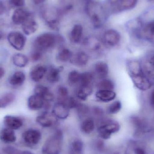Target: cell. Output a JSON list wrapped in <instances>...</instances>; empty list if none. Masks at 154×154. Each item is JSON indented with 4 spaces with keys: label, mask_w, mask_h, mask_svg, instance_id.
Here are the masks:
<instances>
[{
    "label": "cell",
    "mask_w": 154,
    "mask_h": 154,
    "mask_svg": "<svg viewBox=\"0 0 154 154\" xmlns=\"http://www.w3.org/2000/svg\"><path fill=\"white\" fill-rule=\"evenodd\" d=\"M128 74L136 88L143 91L151 88L152 83L144 73L140 63L136 60H130L127 63Z\"/></svg>",
    "instance_id": "1"
},
{
    "label": "cell",
    "mask_w": 154,
    "mask_h": 154,
    "mask_svg": "<svg viewBox=\"0 0 154 154\" xmlns=\"http://www.w3.org/2000/svg\"><path fill=\"white\" fill-rule=\"evenodd\" d=\"M63 133L61 130L56 131L49 137L42 146L43 154H60L62 149Z\"/></svg>",
    "instance_id": "2"
},
{
    "label": "cell",
    "mask_w": 154,
    "mask_h": 154,
    "mask_svg": "<svg viewBox=\"0 0 154 154\" xmlns=\"http://www.w3.org/2000/svg\"><path fill=\"white\" fill-rule=\"evenodd\" d=\"M60 40V37L50 32H44L36 37L34 41V48L42 51L53 48Z\"/></svg>",
    "instance_id": "3"
},
{
    "label": "cell",
    "mask_w": 154,
    "mask_h": 154,
    "mask_svg": "<svg viewBox=\"0 0 154 154\" xmlns=\"http://www.w3.org/2000/svg\"><path fill=\"white\" fill-rule=\"evenodd\" d=\"M119 123L114 120H108L100 125L98 128V133L103 139H109L113 134L120 130Z\"/></svg>",
    "instance_id": "4"
},
{
    "label": "cell",
    "mask_w": 154,
    "mask_h": 154,
    "mask_svg": "<svg viewBox=\"0 0 154 154\" xmlns=\"http://www.w3.org/2000/svg\"><path fill=\"white\" fill-rule=\"evenodd\" d=\"M7 40L10 45L17 51L22 50L26 42V38L20 32L13 31L10 32L7 36Z\"/></svg>",
    "instance_id": "5"
},
{
    "label": "cell",
    "mask_w": 154,
    "mask_h": 154,
    "mask_svg": "<svg viewBox=\"0 0 154 154\" xmlns=\"http://www.w3.org/2000/svg\"><path fill=\"white\" fill-rule=\"evenodd\" d=\"M103 42L106 45L110 48L117 46L121 41V35L116 30L109 29L103 34Z\"/></svg>",
    "instance_id": "6"
},
{
    "label": "cell",
    "mask_w": 154,
    "mask_h": 154,
    "mask_svg": "<svg viewBox=\"0 0 154 154\" xmlns=\"http://www.w3.org/2000/svg\"><path fill=\"white\" fill-rule=\"evenodd\" d=\"M138 0H109V3L116 12L130 10L134 8Z\"/></svg>",
    "instance_id": "7"
},
{
    "label": "cell",
    "mask_w": 154,
    "mask_h": 154,
    "mask_svg": "<svg viewBox=\"0 0 154 154\" xmlns=\"http://www.w3.org/2000/svg\"><path fill=\"white\" fill-rule=\"evenodd\" d=\"M22 137L23 141L26 144L34 146L39 143L42 138V134L37 129H30L25 131L23 134Z\"/></svg>",
    "instance_id": "8"
},
{
    "label": "cell",
    "mask_w": 154,
    "mask_h": 154,
    "mask_svg": "<svg viewBox=\"0 0 154 154\" xmlns=\"http://www.w3.org/2000/svg\"><path fill=\"white\" fill-rule=\"evenodd\" d=\"M51 113L56 118L64 120L69 116L70 109L64 103L58 101L53 105Z\"/></svg>",
    "instance_id": "9"
},
{
    "label": "cell",
    "mask_w": 154,
    "mask_h": 154,
    "mask_svg": "<svg viewBox=\"0 0 154 154\" xmlns=\"http://www.w3.org/2000/svg\"><path fill=\"white\" fill-rule=\"evenodd\" d=\"M57 119L52 113L45 111L39 115L36 118V122L41 126L44 128L52 127L56 122Z\"/></svg>",
    "instance_id": "10"
},
{
    "label": "cell",
    "mask_w": 154,
    "mask_h": 154,
    "mask_svg": "<svg viewBox=\"0 0 154 154\" xmlns=\"http://www.w3.org/2000/svg\"><path fill=\"white\" fill-rule=\"evenodd\" d=\"M34 94L40 97L45 103L51 104L54 100V96L47 86L39 84L35 86L34 89Z\"/></svg>",
    "instance_id": "11"
},
{
    "label": "cell",
    "mask_w": 154,
    "mask_h": 154,
    "mask_svg": "<svg viewBox=\"0 0 154 154\" xmlns=\"http://www.w3.org/2000/svg\"><path fill=\"white\" fill-rule=\"evenodd\" d=\"M48 70V68L44 65H38L35 66L30 73L31 79L34 82H39L46 75Z\"/></svg>",
    "instance_id": "12"
},
{
    "label": "cell",
    "mask_w": 154,
    "mask_h": 154,
    "mask_svg": "<svg viewBox=\"0 0 154 154\" xmlns=\"http://www.w3.org/2000/svg\"><path fill=\"white\" fill-rule=\"evenodd\" d=\"M89 60V56L86 52L79 51L73 54L69 62L75 66L82 67L88 64Z\"/></svg>",
    "instance_id": "13"
},
{
    "label": "cell",
    "mask_w": 154,
    "mask_h": 154,
    "mask_svg": "<svg viewBox=\"0 0 154 154\" xmlns=\"http://www.w3.org/2000/svg\"><path fill=\"white\" fill-rule=\"evenodd\" d=\"M22 28L25 35H31L37 31L38 28V25L31 14L22 23Z\"/></svg>",
    "instance_id": "14"
},
{
    "label": "cell",
    "mask_w": 154,
    "mask_h": 154,
    "mask_svg": "<svg viewBox=\"0 0 154 154\" xmlns=\"http://www.w3.org/2000/svg\"><path fill=\"white\" fill-rule=\"evenodd\" d=\"M140 35L146 40L154 42V20L147 23L142 27Z\"/></svg>",
    "instance_id": "15"
},
{
    "label": "cell",
    "mask_w": 154,
    "mask_h": 154,
    "mask_svg": "<svg viewBox=\"0 0 154 154\" xmlns=\"http://www.w3.org/2000/svg\"><path fill=\"white\" fill-rule=\"evenodd\" d=\"M3 123L6 128L14 130L20 129L23 125V121L20 118L10 115L5 116Z\"/></svg>",
    "instance_id": "16"
},
{
    "label": "cell",
    "mask_w": 154,
    "mask_h": 154,
    "mask_svg": "<svg viewBox=\"0 0 154 154\" xmlns=\"http://www.w3.org/2000/svg\"><path fill=\"white\" fill-rule=\"evenodd\" d=\"M116 97V93L114 90H98L95 93V97L100 102L108 103L113 101Z\"/></svg>",
    "instance_id": "17"
},
{
    "label": "cell",
    "mask_w": 154,
    "mask_h": 154,
    "mask_svg": "<svg viewBox=\"0 0 154 154\" xmlns=\"http://www.w3.org/2000/svg\"><path fill=\"white\" fill-rule=\"evenodd\" d=\"M63 69V66L51 67L48 69L46 75L47 81L51 83H56L58 82L60 80L61 73Z\"/></svg>",
    "instance_id": "18"
},
{
    "label": "cell",
    "mask_w": 154,
    "mask_h": 154,
    "mask_svg": "<svg viewBox=\"0 0 154 154\" xmlns=\"http://www.w3.org/2000/svg\"><path fill=\"white\" fill-rule=\"evenodd\" d=\"M94 70L97 77L101 80L107 77L109 72V67L106 62L99 61L95 63Z\"/></svg>",
    "instance_id": "19"
},
{
    "label": "cell",
    "mask_w": 154,
    "mask_h": 154,
    "mask_svg": "<svg viewBox=\"0 0 154 154\" xmlns=\"http://www.w3.org/2000/svg\"><path fill=\"white\" fill-rule=\"evenodd\" d=\"M31 14L30 13L22 8H18L13 14L12 20L14 24L22 25Z\"/></svg>",
    "instance_id": "20"
},
{
    "label": "cell",
    "mask_w": 154,
    "mask_h": 154,
    "mask_svg": "<svg viewBox=\"0 0 154 154\" xmlns=\"http://www.w3.org/2000/svg\"><path fill=\"white\" fill-rule=\"evenodd\" d=\"M45 101L38 95L34 94L29 97L28 100V106L32 110H38L43 108Z\"/></svg>",
    "instance_id": "21"
},
{
    "label": "cell",
    "mask_w": 154,
    "mask_h": 154,
    "mask_svg": "<svg viewBox=\"0 0 154 154\" xmlns=\"http://www.w3.org/2000/svg\"><path fill=\"white\" fill-rule=\"evenodd\" d=\"M83 28L80 24H75L73 26L69 34L70 41L74 44L80 43L82 39Z\"/></svg>",
    "instance_id": "22"
},
{
    "label": "cell",
    "mask_w": 154,
    "mask_h": 154,
    "mask_svg": "<svg viewBox=\"0 0 154 154\" xmlns=\"http://www.w3.org/2000/svg\"><path fill=\"white\" fill-rule=\"evenodd\" d=\"M142 67L146 76L149 79H154V54L145 60Z\"/></svg>",
    "instance_id": "23"
},
{
    "label": "cell",
    "mask_w": 154,
    "mask_h": 154,
    "mask_svg": "<svg viewBox=\"0 0 154 154\" xmlns=\"http://www.w3.org/2000/svg\"><path fill=\"white\" fill-rule=\"evenodd\" d=\"M0 140L6 143H11L16 141L14 130L8 128H3L0 131Z\"/></svg>",
    "instance_id": "24"
},
{
    "label": "cell",
    "mask_w": 154,
    "mask_h": 154,
    "mask_svg": "<svg viewBox=\"0 0 154 154\" xmlns=\"http://www.w3.org/2000/svg\"><path fill=\"white\" fill-rule=\"evenodd\" d=\"M92 92L93 89L91 85H80L77 91V98L80 100L85 101L88 98Z\"/></svg>",
    "instance_id": "25"
},
{
    "label": "cell",
    "mask_w": 154,
    "mask_h": 154,
    "mask_svg": "<svg viewBox=\"0 0 154 154\" xmlns=\"http://www.w3.org/2000/svg\"><path fill=\"white\" fill-rule=\"evenodd\" d=\"M84 45L86 49L94 52L100 51L102 48V44L100 41L94 38L86 39L84 42Z\"/></svg>",
    "instance_id": "26"
},
{
    "label": "cell",
    "mask_w": 154,
    "mask_h": 154,
    "mask_svg": "<svg viewBox=\"0 0 154 154\" xmlns=\"http://www.w3.org/2000/svg\"><path fill=\"white\" fill-rule=\"evenodd\" d=\"M26 79V76L24 72L22 71L14 72L9 80L11 85L14 86H19L22 85Z\"/></svg>",
    "instance_id": "27"
},
{
    "label": "cell",
    "mask_w": 154,
    "mask_h": 154,
    "mask_svg": "<svg viewBox=\"0 0 154 154\" xmlns=\"http://www.w3.org/2000/svg\"><path fill=\"white\" fill-rule=\"evenodd\" d=\"M74 53L67 48H61L57 55V59L59 62L66 63L69 62Z\"/></svg>",
    "instance_id": "28"
},
{
    "label": "cell",
    "mask_w": 154,
    "mask_h": 154,
    "mask_svg": "<svg viewBox=\"0 0 154 154\" xmlns=\"http://www.w3.org/2000/svg\"><path fill=\"white\" fill-rule=\"evenodd\" d=\"M95 124L94 119L91 117L85 119L81 125V129L83 133L90 134L95 129Z\"/></svg>",
    "instance_id": "29"
},
{
    "label": "cell",
    "mask_w": 154,
    "mask_h": 154,
    "mask_svg": "<svg viewBox=\"0 0 154 154\" xmlns=\"http://www.w3.org/2000/svg\"><path fill=\"white\" fill-rule=\"evenodd\" d=\"M13 63L14 66L19 68H24L29 63V59L27 56L21 53H17L12 58Z\"/></svg>",
    "instance_id": "30"
},
{
    "label": "cell",
    "mask_w": 154,
    "mask_h": 154,
    "mask_svg": "<svg viewBox=\"0 0 154 154\" xmlns=\"http://www.w3.org/2000/svg\"><path fill=\"white\" fill-rule=\"evenodd\" d=\"M83 149V144L80 140H74L70 144L69 154H82Z\"/></svg>",
    "instance_id": "31"
},
{
    "label": "cell",
    "mask_w": 154,
    "mask_h": 154,
    "mask_svg": "<svg viewBox=\"0 0 154 154\" xmlns=\"http://www.w3.org/2000/svg\"><path fill=\"white\" fill-rule=\"evenodd\" d=\"M15 99V95L12 92H7L0 98V108H5L11 104Z\"/></svg>",
    "instance_id": "32"
},
{
    "label": "cell",
    "mask_w": 154,
    "mask_h": 154,
    "mask_svg": "<svg viewBox=\"0 0 154 154\" xmlns=\"http://www.w3.org/2000/svg\"><path fill=\"white\" fill-rule=\"evenodd\" d=\"M98 90H114L115 88V83L113 81L109 79H101L98 84Z\"/></svg>",
    "instance_id": "33"
},
{
    "label": "cell",
    "mask_w": 154,
    "mask_h": 154,
    "mask_svg": "<svg viewBox=\"0 0 154 154\" xmlns=\"http://www.w3.org/2000/svg\"><path fill=\"white\" fill-rule=\"evenodd\" d=\"M81 73L76 70L70 71L68 75V81L70 85H75L79 84Z\"/></svg>",
    "instance_id": "34"
},
{
    "label": "cell",
    "mask_w": 154,
    "mask_h": 154,
    "mask_svg": "<svg viewBox=\"0 0 154 154\" xmlns=\"http://www.w3.org/2000/svg\"><path fill=\"white\" fill-rule=\"evenodd\" d=\"M94 79L93 74L90 72H84L81 73L80 85H91Z\"/></svg>",
    "instance_id": "35"
},
{
    "label": "cell",
    "mask_w": 154,
    "mask_h": 154,
    "mask_svg": "<svg viewBox=\"0 0 154 154\" xmlns=\"http://www.w3.org/2000/svg\"><path fill=\"white\" fill-rule=\"evenodd\" d=\"M58 101L64 102L69 97L68 89L64 86H59L57 89Z\"/></svg>",
    "instance_id": "36"
},
{
    "label": "cell",
    "mask_w": 154,
    "mask_h": 154,
    "mask_svg": "<svg viewBox=\"0 0 154 154\" xmlns=\"http://www.w3.org/2000/svg\"><path fill=\"white\" fill-rule=\"evenodd\" d=\"M122 105L121 101L119 100H116L112 102L108 107L107 112L111 115L117 114L122 109Z\"/></svg>",
    "instance_id": "37"
},
{
    "label": "cell",
    "mask_w": 154,
    "mask_h": 154,
    "mask_svg": "<svg viewBox=\"0 0 154 154\" xmlns=\"http://www.w3.org/2000/svg\"><path fill=\"white\" fill-rule=\"evenodd\" d=\"M90 18L91 23L96 29H100L102 25L101 18L97 13L94 12L91 14Z\"/></svg>",
    "instance_id": "38"
},
{
    "label": "cell",
    "mask_w": 154,
    "mask_h": 154,
    "mask_svg": "<svg viewBox=\"0 0 154 154\" xmlns=\"http://www.w3.org/2000/svg\"><path fill=\"white\" fill-rule=\"evenodd\" d=\"M65 104L69 109H76L80 104V102L73 97H69L64 102Z\"/></svg>",
    "instance_id": "39"
},
{
    "label": "cell",
    "mask_w": 154,
    "mask_h": 154,
    "mask_svg": "<svg viewBox=\"0 0 154 154\" xmlns=\"http://www.w3.org/2000/svg\"><path fill=\"white\" fill-rule=\"evenodd\" d=\"M75 109H76L79 116L81 117L85 116L90 112L89 107L82 103H80Z\"/></svg>",
    "instance_id": "40"
},
{
    "label": "cell",
    "mask_w": 154,
    "mask_h": 154,
    "mask_svg": "<svg viewBox=\"0 0 154 154\" xmlns=\"http://www.w3.org/2000/svg\"><path fill=\"white\" fill-rule=\"evenodd\" d=\"M43 51L34 48L30 55V58L33 62H37L42 58Z\"/></svg>",
    "instance_id": "41"
},
{
    "label": "cell",
    "mask_w": 154,
    "mask_h": 154,
    "mask_svg": "<svg viewBox=\"0 0 154 154\" xmlns=\"http://www.w3.org/2000/svg\"><path fill=\"white\" fill-rule=\"evenodd\" d=\"M47 24L49 28L54 30H57L59 27V22L57 20H51L47 21Z\"/></svg>",
    "instance_id": "42"
},
{
    "label": "cell",
    "mask_w": 154,
    "mask_h": 154,
    "mask_svg": "<svg viewBox=\"0 0 154 154\" xmlns=\"http://www.w3.org/2000/svg\"><path fill=\"white\" fill-rule=\"evenodd\" d=\"M133 151L134 154H147V151L145 147L142 146H135Z\"/></svg>",
    "instance_id": "43"
},
{
    "label": "cell",
    "mask_w": 154,
    "mask_h": 154,
    "mask_svg": "<svg viewBox=\"0 0 154 154\" xmlns=\"http://www.w3.org/2000/svg\"><path fill=\"white\" fill-rule=\"evenodd\" d=\"M4 152L5 154H21V151H18L14 147L8 146L4 149Z\"/></svg>",
    "instance_id": "44"
},
{
    "label": "cell",
    "mask_w": 154,
    "mask_h": 154,
    "mask_svg": "<svg viewBox=\"0 0 154 154\" xmlns=\"http://www.w3.org/2000/svg\"><path fill=\"white\" fill-rule=\"evenodd\" d=\"M92 110H93V114L98 117L102 116L104 114V110L100 107H94Z\"/></svg>",
    "instance_id": "45"
},
{
    "label": "cell",
    "mask_w": 154,
    "mask_h": 154,
    "mask_svg": "<svg viewBox=\"0 0 154 154\" xmlns=\"http://www.w3.org/2000/svg\"><path fill=\"white\" fill-rule=\"evenodd\" d=\"M11 4L16 7H21L24 4V0H10Z\"/></svg>",
    "instance_id": "46"
},
{
    "label": "cell",
    "mask_w": 154,
    "mask_h": 154,
    "mask_svg": "<svg viewBox=\"0 0 154 154\" xmlns=\"http://www.w3.org/2000/svg\"><path fill=\"white\" fill-rule=\"evenodd\" d=\"M150 102L151 106L154 109V89L151 92L150 96Z\"/></svg>",
    "instance_id": "47"
},
{
    "label": "cell",
    "mask_w": 154,
    "mask_h": 154,
    "mask_svg": "<svg viewBox=\"0 0 154 154\" xmlns=\"http://www.w3.org/2000/svg\"><path fill=\"white\" fill-rule=\"evenodd\" d=\"M5 11V7L3 2L0 0V15L4 13Z\"/></svg>",
    "instance_id": "48"
},
{
    "label": "cell",
    "mask_w": 154,
    "mask_h": 154,
    "mask_svg": "<svg viewBox=\"0 0 154 154\" xmlns=\"http://www.w3.org/2000/svg\"><path fill=\"white\" fill-rule=\"evenodd\" d=\"M46 0H33V3L35 5H40L43 3Z\"/></svg>",
    "instance_id": "49"
},
{
    "label": "cell",
    "mask_w": 154,
    "mask_h": 154,
    "mask_svg": "<svg viewBox=\"0 0 154 154\" xmlns=\"http://www.w3.org/2000/svg\"><path fill=\"white\" fill-rule=\"evenodd\" d=\"M5 74V71L2 67H0V79L3 78Z\"/></svg>",
    "instance_id": "50"
},
{
    "label": "cell",
    "mask_w": 154,
    "mask_h": 154,
    "mask_svg": "<svg viewBox=\"0 0 154 154\" xmlns=\"http://www.w3.org/2000/svg\"><path fill=\"white\" fill-rule=\"evenodd\" d=\"M21 154H34L32 152L29 151H21Z\"/></svg>",
    "instance_id": "51"
},
{
    "label": "cell",
    "mask_w": 154,
    "mask_h": 154,
    "mask_svg": "<svg viewBox=\"0 0 154 154\" xmlns=\"http://www.w3.org/2000/svg\"><path fill=\"white\" fill-rule=\"evenodd\" d=\"M2 34L0 33V40H1V39H2Z\"/></svg>",
    "instance_id": "52"
},
{
    "label": "cell",
    "mask_w": 154,
    "mask_h": 154,
    "mask_svg": "<svg viewBox=\"0 0 154 154\" xmlns=\"http://www.w3.org/2000/svg\"><path fill=\"white\" fill-rule=\"evenodd\" d=\"M150 2H154V0H149Z\"/></svg>",
    "instance_id": "53"
},
{
    "label": "cell",
    "mask_w": 154,
    "mask_h": 154,
    "mask_svg": "<svg viewBox=\"0 0 154 154\" xmlns=\"http://www.w3.org/2000/svg\"><path fill=\"white\" fill-rule=\"evenodd\" d=\"M114 154H119L118 153H115Z\"/></svg>",
    "instance_id": "54"
}]
</instances>
